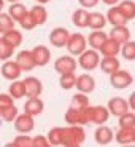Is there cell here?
<instances>
[{
    "label": "cell",
    "instance_id": "30bf717a",
    "mask_svg": "<svg viewBox=\"0 0 135 147\" xmlns=\"http://www.w3.org/2000/svg\"><path fill=\"white\" fill-rule=\"evenodd\" d=\"M108 114L110 115H114V117L119 118L121 115L127 114L129 110V102L127 99H124V98H119V96H114V98H111V99L108 101Z\"/></svg>",
    "mask_w": 135,
    "mask_h": 147
},
{
    "label": "cell",
    "instance_id": "60d3db41",
    "mask_svg": "<svg viewBox=\"0 0 135 147\" xmlns=\"http://www.w3.org/2000/svg\"><path fill=\"white\" fill-rule=\"evenodd\" d=\"M32 147H53V146L48 142L46 136H41V134H38V136L32 138Z\"/></svg>",
    "mask_w": 135,
    "mask_h": 147
},
{
    "label": "cell",
    "instance_id": "603a6c76",
    "mask_svg": "<svg viewBox=\"0 0 135 147\" xmlns=\"http://www.w3.org/2000/svg\"><path fill=\"white\" fill-rule=\"evenodd\" d=\"M29 13V10H27V7L24 3H21V2H16V3H10V7H8V15H10V18L13 19L15 22H19L24 16Z\"/></svg>",
    "mask_w": 135,
    "mask_h": 147
},
{
    "label": "cell",
    "instance_id": "44dd1931",
    "mask_svg": "<svg viewBox=\"0 0 135 147\" xmlns=\"http://www.w3.org/2000/svg\"><path fill=\"white\" fill-rule=\"evenodd\" d=\"M29 16L32 18V21L35 22V26H43L48 21V11L43 5H35L29 10Z\"/></svg>",
    "mask_w": 135,
    "mask_h": 147
},
{
    "label": "cell",
    "instance_id": "816d5d0a",
    "mask_svg": "<svg viewBox=\"0 0 135 147\" xmlns=\"http://www.w3.org/2000/svg\"><path fill=\"white\" fill-rule=\"evenodd\" d=\"M67 147H81V146H67Z\"/></svg>",
    "mask_w": 135,
    "mask_h": 147
},
{
    "label": "cell",
    "instance_id": "4dcf8cb0",
    "mask_svg": "<svg viewBox=\"0 0 135 147\" xmlns=\"http://www.w3.org/2000/svg\"><path fill=\"white\" fill-rule=\"evenodd\" d=\"M118 8L122 11V15L126 16L127 21L135 18V2L134 0H122V2H119Z\"/></svg>",
    "mask_w": 135,
    "mask_h": 147
},
{
    "label": "cell",
    "instance_id": "f907efd6",
    "mask_svg": "<svg viewBox=\"0 0 135 147\" xmlns=\"http://www.w3.org/2000/svg\"><path fill=\"white\" fill-rule=\"evenodd\" d=\"M122 147H135V144H130V146H122Z\"/></svg>",
    "mask_w": 135,
    "mask_h": 147
},
{
    "label": "cell",
    "instance_id": "6da1fadb",
    "mask_svg": "<svg viewBox=\"0 0 135 147\" xmlns=\"http://www.w3.org/2000/svg\"><path fill=\"white\" fill-rule=\"evenodd\" d=\"M86 139L83 126H62V146H81Z\"/></svg>",
    "mask_w": 135,
    "mask_h": 147
},
{
    "label": "cell",
    "instance_id": "ffe728a7",
    "mask_svg": "<svg viewBox=\"0 0 135 147\" xmlns=\"http://www.w3.org/2000/svg\"><path fill=\"white\" fill-rule=\"evenodd\" d=\"M86 40H88L89 48H92V50H97V51H99L100 47H102V45L108 40V34L103 32V30H92Z\"/></svg>",
    "mask_w": 135,
    "mask_h": 147
},
{
    "label": "cell",
    "instance_id": "8d00e7d4",
    "mask_svg": "<svg viewBox=\"0 0 135 147\" xmlns=\"http://www.w3.org/2000/svg\"><path fill=\"white\" fill-rule=\"evenodd\" d=\"M13 55H15V48L11 45H8L0 37V61H8L10 58H13Z\"/></svg>",
    "mask_w": 135,
    "mask_h": 147
},
{
    "label": "cell",
    "instance_id": "5b68a950",
    "mask_svg": "<svg viewBox=\"0 0 135 147\" xmlns=\"http://www.w3.org/2000/svg\"><path fill=\"white\" fill-rule=\"evenodd\" d=\"M110 83L111 86L116 90H126L127 86H130L134 83V77H132V74L127 72V70H116L110 75Z\"/></svg>",
    "mask_w": 135,
    "mask_h": 147
},
{
    "label": "cell",
    "instance_id": "836d02e7",
    "mask_svg": "<svg viewBox=\"0 0 135 147\" xmlns=\"http://www.w3.org/2000/svg\"><path fill=\"white\" fill-rule=\"evenodd\" d=\"M89 106V98L83 93H76V94L72 98V102H70V107L72 109H86Z\"/></svg>",
    "mask_w": 135,
    "mask_h": 147
},
{
    "label": "cell",
    "instance_id": "e0dca14e",
    "mask_svg": "<svg viewBox=\"0 0 135 147\" xmlns=\"http://www.w3.org/2000/svg\"><path fill=\"white\" fill-rule=\"evenodd\" d=\"M45 109V102L40 98H27V101L24 102V114L30 115V117H37L40 115Z\"/></svg>",
    "mask_w": 135,
    "mask_h": 147
},
{
    "label": "cell",
    "instance_id": "c3c4849f",
    "mask_svg": "<svg viewBox=\"0 0 135 147\" xmlns=\"http://www.w3.org/2000/svg\"><path fill=\"white\" fill-rule=\"evenodd\" d=\"M3 8H5V0H0V13L3 11Z\"/></svg>",
    "mask_w": 135,
    "mask_h": 147
},
{
    "label": "cell",
    "instance_id": "2e32d148",
    "mask_svg": "<svg viewBox=\"0 0 135 147\" xmlns=\"http://www.w3.org/2000/svg\"><path fill=\"white\" fill-rule=\"evenodd\" d=\"M94 138H95V142H97V144H100V146H108L110 142H113L114 133H113V129L110 128V126L100 125L99 128L95 129Z\"/></svg>",
    "mask_w": 135,
    "mask_h": 147
},
{
    "label": "cell",
    "instance_id": "d590c367",
    "mask_svg": "<svg viewBox=\"0 0 135 147\" xmlns=\"http://www.w3.org/2000/svg\"><path fill=\"white\" fill-rule=\"evenodd\" d=\"M75 83H76V75L75 74H62L61 78H59V85H61L62 90L75 88Z\"/></svg>",
    "mask_w": 135,
    "mask_h": 147
},
{
    "label": "cell",
    "instance_id": "b9f144b4",
    "mask_svg": "<svg viewBox=\"0 0 135 147\" xmlns=\"http://www.w3.org/2000/svg\"><path fill=\"white\" fill-rule=\"evenodd\" d=\"M15 104V99L11 98L8 93H0V109H5V107H10Z\"/></svg>",
    "mask_w": 135,
    "mask_h": 147
},
{
    "label": "cell",
    "instance_id": "cb8c5ba5",
    "mask_svg": "<svg viewBox=\"0 0 135 147\" xmlns=\"http://www.w3.org/2000/svg\"><path fill=\"white\" fill-rule=\"evenodd\" d=\"M119 51H121V45L116 43L114 40H111V38H108L99 50V53L103 58H116Z\"/></svg>",
    "mask_w": 135,
    "mask_h": 147
},
{
    "label": "cell",
    "instance_id": "8992f818",
    "mask_svg": "<svg viewBox=\"0 0 135 147\" xmlns=\"http://www.w3.org/2000/svg\"><path fill=\"white\" fill-rule=\"evenodd\" d=\"M76 67H78L76 59L70 55L61 56V58L56 59V63H54V70L59 75H62V74H75Z\"/></svg>",
    "mask_w": 135,
    "mask_h": 147
},
{
    "label": "cell",
    "instance_id": "db71d44e",
    "mask_svg": "<svg viewBox=\"0 0 135 147\" xmlns=\"http://www.w3.org/2000/svg\"><path fill=\"white\" fill-rule=\"evenodd\" d=\"M134 144H135V141H134Z\"/></svg>",
    "mask_w": 135,
    "mask_h": 147
},
{
    "label": "cell",
    "instance_id": "681fc988",
    "mask_svg": "<svg viewBox=\"0 0 135 147\" xmlns=\"http://www.w3.org/2000/svg\"><path fill=\"white\" fill-rule=\"evenodd\" d=\"M5 2H8V3H16V2H21V0H5Z\"/></svg>",
    "mask_w": 135,
    "mask_h": 147
},
{
    "label": "cell",
    "instance_id": "ba28073f",
    "mask_svg": "<svg viewBox=\"0 0 135 147\" xmlns=\"http://www.w3.org/2000/svg\"><path fill=\"white\" fill-rule=\"evenodd\" d=\"M13 125H15L16 133H19V134H29L35 128V120H33V117H30V115L22 112V114H18V117L13 121Z\"/></svg>",
    "mask_w": 135,
    "mask_h": 147
},
{
    "label": "cell",
    "instance_id": "d4e9b609",
    "mask_svg": "<svg viewBox=\"0 0 135 147\" xmlns=\"http://www.w3.org/2000/svg\"><path fill=\"white\" fill-rule=\"evenodd\" d=\"M105 26H106L105 15H102V13H99V11H92V13H89L88 27H91L92 30H103Z\"/></svg>",
    "mask_w": 135,
    "mask_h": 147
},
{
    "label": "cell",
    "instance_id": "f1b7e54d",
    "mask_svg": "<svg viewBox=\"0 0 135 147\" xmlns=\"http://www.w3.org/2000/svg\"><path fill=\"white\" fill-rule=\"evenodd\" d=\"M2 38L16 50V48L22 43V32H19L18 29H11V30H8V32H5L3 35H2Z\"/></svg>",
    "mask_w": 135,
    "mask_h": 147
},
{
    "label": "cell",
    "instance_id": "277c9868",
    "mask_svg": "<svg viewBox=\"0 0 135 147\" xmlns=\"http://www.w3.org/2000/svg\"><path fill=\"white\" fill-rule=\"evenodd\" d=\"M89 107V106H88ZM88 107L86 109H72L68 107V110L65 112V121L68 126H83L89 123V115H88Z\"/></svg>",
    "mask_w": 135,
    "mask_h": 147
},
{
    "label": "cell",
    "instance_id": "d6a6232c",
    "mask_svg": "<svg viewBox=\"0 0 135 147\" xmlns=\"http://www.w3.org/2000/svg\"><path fill=\"white\" fill-rule=\"evenodd\" d=\"M121 55L127 61H135V40H129L124 45H121Z\"/></svg>",
    "mask_w": 135,
    "mask_h": 147
},
{
    "label": "cell",
    "instance_id": "9a60e30c",
    "mask_svg": "<svg viewBox=\"0 0 135 147\" xmlns=\"http://www.w3.org/2000/svg\"><path fill=\"white\" fill-rule=\"evenodd\" d=\"M16 64L19 66V69L22 72H29V70L35 69V63H33L32 58V51L30 50H21V51L16 55Z\"/></svg>",
    "mask_w": 135,
    "mask_h": 147
},
{
    "label": "cell",
    "instance_id": "bcb514c9",
    "mask_svg": "<svg viewBox=\"0 0 135 147\" xmlns=\"http://www.w3.org/2000/svg\"><path fill=\"white\" fill-rule=\"evenodd\" d=\"M33 2H37V5H46V3H49L51 0H33Z\"/></svg>",
    "mask_w": 135,
    "mask_h": 147
},
{
    "label": "cell",
    "instance_id": "3957f363",
    "mask_svg": "<svg viewBox=\"0 0 135 147\" xmlns=\"http://www.w3.org/2000/svg\"><path fill=\"white\" fill-rule=\"evenodd\" d=\"M65 48L68 50L70 56H80L84 50H88V40H86V37H84L83 34H80V32L70 34Z\"/></svg>",
    "mask_w": 135,
    "mask_h": 147
},
{
    "label": "cell",
    "instance_id": "1f68e13d",
    "mask_svg": "<svg viewBox=\"0 0 135 147\" xmlns=\"http://www.w3.org/2000/svg\"><path fill=\"white\" fill-rule=\"evenodd\" d=\"M18 114H19L18 107L13 104V106H10V107L0 109V120L7 121V123H13V121H15V118L18 117Z\"/></svg>",
    "mask_w": 135,
    "mask_h": 147
},
{
    "label": "cell",
    "instance_id": "4fadbf2b",
    "mask_svg": "<svg viewBox=\"0 0 135 147\" xmlns=\"http://www.w3.org/2000/svg\"><path fill=\"white\" fill-rule=\"evenodd\" d=\"M75 88L78 90V93L91 94V93L95 90V78L92 77L91 74H81V75H78V77H76Z\"/></svg>",
    "mask_w": 135,
    "mask_h": 147
},
{
    "label": "cell",
    "instance_id": "7402d4cb",
    "mask_svg": "<svg viewBox=\"0 0 135 147\" xmlns=\"http://www.w3.org/2000/svg\"><path fill=\"white\" fill-rule=\"evenodd\" d=\"M114 139L121 146H130L135 141V128H119V131L114 134Z\"/></svg>",
    "mask_w": 135,
    "mask_h": 147
},
{
    "label": "cell",
    "instance_id": "484cf974",
    "mask_svg": "<svg viewBox=\"0 0 135 147\" xmlns=\"http://www.w3.org/2000/svg\"><path fill=\"white\" fill-rule=\"evenodd\" d=\"M99 67L105 74L111 75L113 72H116V70L121 69V63H119V59H118V58H102V59H100Z\"/></svg>",
    "mask_w": 135,
    "mask_h": 147
},
{
    "label": "cell",
    "instance_id": "4316f807",
    "mask_svg": "<svg viewBox=\"0 0 135 147\" xmlns=\"http://www.w3.org/2000/svg\"><path fill=\"white\" fill-rule=\"evenodd\" d=\"M88 19H89V11L84 10V8H78V10L73 11L72 15V22L80 29L88 27Z\"/></svg>",
    "mask_w": 135,
    "mask_h": 147
},
{
    "label": "cell",
    "instance_id": "f546056e",
    "mask_svg": "<svg viewBox=\"0 0 135 147\" xmlns=\"http://www.w3.org/2000/svg\"><path fill=\"white\" fill-rule=\"evenodd\" d=\"M46 139L53 147L62 146V126H54V128H51L46 134Z\"/></svg>",
    "mask_w": 135,
    "mask_h": 147
},
{
    "label": "cell",
    "instance_id": "d6986e66",
    "mask_svg": "<svg viewBox=\"0 0 135 147\" xmlns=\"http://www.w3.org/2000/svg\"><path fill=\"white\" fill-rule=\"evenodd\" d=\"M105 18H106V22H110L113 27H116V26H126L127 24V19H126V16L122 15V11L118 8V5L116 7H111L108 10V13L105 15Z\"/></svg>",
    "mask_w": 135,
    "mask_h": 147
},
{
    "label": "cell",
    "instance_id": "7bdbcfd3",
    "mask_svg": "<svg viewBox=\"0 0 135 147\" xmlns=\"http://www.w3.org/2000/svg\"><path fill=\"white\" fill-rule=\"evenodd\" d=\"M100 0H78V3L84 8V10H89V8H94L99 5Z\"/></svg>",
    "mask_w": 135,
    "mask_h": 147
},
{
    "label": "cell",
    "instance_id": "5bb4252c",
    "mask_svg": "<svg viewBox=\"0 0 135 147\" xmlns=\"http://www.w3.org/2000/svg\"><path fill=\"white\" fill-rule=\"evenodd\" d=\"M70 37L68 29L65 27H54L49 34V43L56 48H64L67 45V40Z\"/></svg>",
    "mask_w": 135,
    "mask_h": 147
},
{
    "label": "cell",
    "instance_id": "e575fe53",
    "mask_svg": "<svg viewBox=\"0 0 135 147\" xmlns=\"http://www.w3.org/2000/svg\"><path fill=\"white\" fill-rule=\"evenodd\" d=\"M15 24L16 22L10 18L8 13H3V11L0 13V34H2V35H3L5 32H8V30L15 29Z\"/></svg>",
    "mask_w": 135,
    "mask_h": 147
},
{
    "label": "cell",
    "instance_id": "7dc6e473",
    "mask_svg": "<svg viewBox=\"0 0 135 147\" xmlns=\"http://www.w3.org/2000/svg\"><path fill=\"white\" fill-rule=\"evenodd\" d=\"M3 147H19V146H18V144H15V142H13V141H11V142H7V144H5Z\"/></svg>",
    "mask_w": 135,
    "mask_h": 147
},
{
    "label": "cell",
    "instance_id": "83f0119b",
    "mask_svg": "<svg viewBox=\"0 0 135 147\" xmlns=\"http://www.w3.org/2000/svg\"><path fill=\"white\" fill-rule=\"evenodd\" d=\"M8 94H10L15 101L26 98V90H24V83H22V80L11 82V83H10V88H8Z\"/></svg>",
    "mask_w": 135,
    "mask_h": 147
},
{
    "label": "cell",
    "instance_id": "ab89813d",
    "mask_svg": "<svg viewBox=\"0 0 135 147\" xmlns=\"http://www.w3.org/2000/svg\"><path fill=\"white\" fill-rule=\"evenodd\" d=\"M19 27H21L22 30H32V29H35L37 26H35V22L32 21V18L29 16V13H27V15L19 21Z\"/></svg>",
    "mask_w": 135,
    "mask_h": 147
},
{
    "label": "cell",
    "instance_id": "9c48e42d",
    "mask_svg": "<svg viewBox=\"0 0 135 147\" xmlns=\"http://www.w3.org/2000/svg\"><path fill=\"white\" fill-rule=\"evenodd\" d=\"M88 115H89V123L95 125H105L110 118L108 109L103 106H89L88 107Z\"/></svg>",
    "mask_w": 135,
    "mask_h": 147
},
{
    "label": "cell",
    "instance_id": "f35d334b",
    "mask_svg": "<svg viewBox=\"0 0 135 147\" xmlns=\"http://www.w3.org/2000/svg\"><path fill=\"white\" fill-rule=\"evenodd\" d=\"M13 142L18 144L19 147H32V138L29 134H18L13 139Z\"/></svg>",
    "mask_w": 135,
    "mask_h": 147
},
{
    "label": "cell",
    "instance_id": "7a4b0ae2",
    "mask_svg": "<svg viewBox=\"0 0 135 147\" xmlns=\"http://www.w3.org/2000/svg\"><path fill=\"white\" fill-rule=\"evenodd\" d=\"M100 53L97 50H92V48H88V50H84L80 56H78V66L84 70H94L99 67L100 64Z\"/></svg>",
    "mask_w": 135,
    "mask_h": 147
},
{
    "label": "cell",
    "instance_id": "f6af8a7d",
    "mask_svg": "<svg viewBox=\"0 0 135 147\" xmlns=\"http://www.w3.org/2000/svg\"><path fill=\"white\" fill-rule=\"evenodd\" d=\"M102 2H103L105 5H110V7H116L121 0H102Z\"/></svg>",
    "mask_w": 135,
    "mask_h": 147
},
{
    "label": "cell",
    "instance_id": "74e56055",
    "mask_svg": "<svg viewBox=\"0 0 135 147\" xmlns=\"http://www.w3.org/2000/svg\"><path fill=\"white\" fill-rule=\"evenodd\" d=\"M119 128H135V114L132 110L119 117Z\"/></svg>",
    "mask_w": 135,
    "mask_h": 147
},
{
    "label": "cell",
    "instance_id": "8fae6325",
    "mask_svg": "<svg viewBox=\"0 0 135 147\" xmlns=\"http://www.w3.org/2000/svg\"><path fill=\"white\" fill-rule=\"evenodd\" d=\"M30 51H32V58H33V63H35V67H45L46 64H49V61H51V51H49L48 47H45V45H37Z\"/></svg>",
    "mask_w": 135,
    "mask_h": 147
},
{
    "label": "cell",
    "instance_id": "7c38bea8",
    "mask_svg": "<svg viewBox=\"0 0 135 147\" xmlns=\"http://www.w3.org/2000/svg\"><path fill=\"white\" fill-rule=\"evenodd\" d=\"M0 74H2V77L5 80H10V82H15V80H19L21 77L22 70L19 69V66L16 64V61H3V64L0 66Z\"/></svg>",
    "mask_w": 135,
    "mask_h": 147
},
{
    "label": "cell",
    "instance_id": "ee69618b",
    "mask_svg": "<svg viewBox=\"0 0 135 147\" xmlns=\"http://www.w3.org/2000/svg\"><path fill=\"white\" fill-rule=\"evenodd\" d=\"M127 102H129V109L135 112V91L132 93L130 96H129V101H127Z\"/></svg>",
    "mask_w": 135,
    "mask_h": 147
},
{
    "label": "cell",
    "instance_id": "ac0fdd59",
    "mask_svg": "<svg viewBox=\"0 0 135 147\" xmlns=\"http://www.w3.org/2000/svg\"><path fill=\"white\" fill-rule=\"evenodd\" d=\"M108 38L114 40L119 45H124L126 42L130 40V30L127 29V26H116V27H113V29L110 30Z\"/></svg>",
    "mask_w": 135,
    "mask_h": 147
},
{
    "label": "cell",
    "instance_id": "52a82bcc",
    "mask_svg": "<svg viewBox=\"0 0 135 147\" xmlns=\"http://www.w3.org/2000/svg\"><path fill=\"white\" fill-rule=\"evenodd\" d=\"M24 83V90H26V98H40L43 93V83L38 77L29 75L22 80Z\"/></svg>",
    "mask_w": 135,
    "mask_h": 147
},
{
    "label": "cell",
    "instance_id": "f5cc1de1",
    "mask_svg": "<svg viewBox=\"0 0 135 147\" xmlns=\"http://www.w3.org/2000/svg\"><path fill=\"white\" fill-rule=\"evenodd\" d=\"M0 123H2V120H0Z\"/></svg>",
    "mask_w": 135,
    "mask_h": 147
}]
</instances>
